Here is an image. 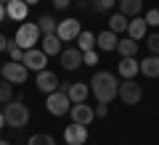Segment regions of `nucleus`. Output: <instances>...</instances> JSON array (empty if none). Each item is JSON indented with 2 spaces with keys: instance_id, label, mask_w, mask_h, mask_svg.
I'll use <instances>...</instances> for the list:
<instances>
[{
  "instance_id": "nucleus-1",
  "label": "nucleus",
  "mask_w": 159,
  "mask_h": 145,
  "mask_svg": "<svg viewBox=\"0 0 159 145\" xmlns=\"http://www.w3.org/2000/svg\"><path fill=\"white\" fill-rule=\"evenodd\" d=\"M90 92L96 95L98 103H111L119 92V79L111 71H96L90 79Z\"/></svg>"
},
{
  "instance_id": "nucleus-2",
  "label": "nucleus",
  "mask_w": 159,
  "mask_h": 145,
  "mask_svg": "<svg viewBox=\"0 0 159 145\" xmlns=\"http://www.w3.org/2000/svg\"><path fill=\"white\" fill-rule=\"evenodd\" d=\"M3 116H6V127L21 129V127H27V122H29V108L24 106L21 100H11L6 106V111H3Z\"/></svg>"
},
{
  "instance_id": "nucleus-3",
  "label": "nucleus",
  "mask_w": 159,
  "mask_h": 145,
  "mask_svg": "<svg viewBox=\"0 0 159 145\" xmlns=\"http://www.w3.org/2000/svg\"><path fill=\"white\" fill-rule=\"evenodd\" d=\"M40 40H43V32H40V27H37V24H32V21H24L21 27H19V32H16V45L21 48V50L37 48Z\"/></svg>"
},
{
  "instance_id": "nucleus-4",
  "label": "nucleus",
  "mask_w": 159,
  "mask_h": 145,
  "mask_svg": "<svg viewBox=\"0 0 159 145\" xmlns=\"http://www.w3.org/2000/svg\"><path fill=\"white\" fill-rule=\"evenodd\" d=\"M117 98L125 103V106H135V103L143 100V87L135 82V79H125V84H119Z\"/></svg>"
},
{
  "instance_id": "nucleus-5",
  "label": "nucleus",
  "mask_w": 159,
  "mask_h": 145,
  "mask_svg": "<svg viewBox=\"0 0 159 145\" xmlns=\"http://www.w3.org/2000/svg\"><path fill=\"white\" fill-rule=\"evenodd\" d=\"M45 108H48V113H53V116H64V113H69V108H72V100H69V95L64 92V90H56V92L48 95Z\"/></svg>"
},
{
  "instance_id": "nucleus-6",
  "label": "nucleus",
  "mask_w": 159,
  "mask_h": 145,
  "mask_svg": "<svg viewBox=\"0 0 159 145\" xmlns=\"http://www.w3.org/2000/svg\"><path fill=\"white\" fill-rule=\"evenodd\" d=\"M3 79L6 82H11V84H24L27 82V77H29V69L24 66L21 61H11V63H3Z\"/></svg>"
},
{
  "instance_id": "nucleus-7",
  "label": "nucleus",
  "mask_w": 159,
  "mask_h": 145,
  "mask_svg": "<svg viewBox=\"0 0 159 145\" xmlns=\"http://www.w3.org/2000/svg\"><path fill=\"white\" fill-rule=\"evenodd\" d=\"M80 19H64V21H58V27H56V34H58V40L61 42H74V40L80 37Z\"/></svg>"
},
{
  "instance_id": "nucleus-8",
  "label": "nucleus",
  "mask_w": 159,
  "mask_h": 145,
  "mask_svg": "<svg viewBox=\"0 0 159 145\" xmlns=\"http://www.w3.org/2000/svg\"><path fill=\"white\" fill-rule=\"evenodd\" d=\"M21 63L27 69H32V71H43L48 66V56L43 53V48H29V50H24Z\"/></svg>"
},
{
  "instance_id": "nucleus-9",
  "label": "nucleus",
  "mask_w": 159,
  "mask_h": 145,
  "mask_svg": "<svg viewBox=\"0 0 159 145\" xmlns=\"http://www.w3.org/2000/svg\"><path fill=\"white\" fill-rule=\"evenodd\" d=\"M58 63H61L66 71H74V69L85 66V63H82V50H80V48H66V50H61L58 53Z\"/></svg>"
},
{
  "instance_id": "nucleus-10",
  "label": "nucleus",
  "mask_w": 159,
  "mask_h": 145,
  "mask_svg": "<svg viewBox=\"0 0 159 145\" xmlns=\"http://www.w3.org/2000/svg\"><path fill=\"white\" fill-rule=\"evenodd\" d=\"M69 113H72V122H74V124H85V127L96 119V108L85 106V103H72Z\"/></svg>"
},
{
  "instance_id": "nucleus-11",
  "label": "nucleus",
  "mask_w": 159,
  "mask_h": 145,
  "mask_svg": "<svg viewBox=\"0 0 159 145\" xmlns=\"http://www.w3.org/2000/svg\"><path fill=\"white\" fill-rule=\"evenodd\" d=\"M34 84H37L40 92L51 95V92H56V90H58V77H56L53 71H48V69H43V71H37V79H34Z\"/></svg>"
},
{
  "instance_id": "nucleus-12",
  "label": "nucleus",
  "mask_w": 159,
  "mask_h": 145,
  "mask_svg": "<svg viewBox=\"0 0 159 145\" xmlns=\"http://www.w3.org/2000/svg\"><path fill=\"white\" fill-rule=\"evenodd\" d=\"M64 140L69 145H85L88 143V127L85 124H72L64 129Z\"/></svg>"
},
{
  "instance_id": "nucleus-13",
  "label": "nucleus",
  "mask_w": 159,
  "mask_h": 145,
  "mask_svg": "<svg viewBox=\"0 0 159 145\" xmlns=\"http://www.w3.org/2000/svg\"><path fill=\"white\" fill-rule=\"evenodd\" d=\"M27 11H29V6L24 0H8L6 3V16L13 19V21H24L27 19Z\"/></svg>"
},
{
  "instance_id": "nucleus-14",
  "label": "nucleus",
  "mask_w": 159,
  "mask_h": 145,
  "mask_svg": "<svg viewBox=\"0 0 159 145\" xmlns=\"http://www.w3.org/2000/svg\"><path fill=\"white\" fill-rule=\"evenodd\" d=\"M117 71H119V77H122V79H135V74L141 71V63L135 61V56L122 58V61H119V66H117Z\"/></svg>"
},
{
  "instance_id": "nucleus-15",
  "label": "nucleus",
  "mask_w": 159,
  "mask_h": 145,
  "mask_svg": "<svg viewBox=\"0 0 159 145\" xmlns=\"http://www.w3.org/2000/svg\"><path fill=\"white\" fill-rule=\"evenodd\" d=\"M66 95H69V100H72V103H85V98L90 95V87H88L85 82H69Z\"/></svg>"
},
{
  "instance_id": "nucleus-16",
  "label": "nucleus",
  "mask_w": 159,
  "mask_h": 145,
  "mask_svg": "<svg viewBox=\"0 0 159 145\" xmlns=\"http://www.w3.org/2000/svg\"><path fill=\"white\" fill-rule=\"evenodd\" d=\"M40 45H43V53L45 56H58L61 53V40H58V34H43Z\"/></svg>"
},
{
  "instance_id": "nucleus-17",
  "label": "nucleus",
  "mask_w": 159,
  "mask_h": 145,
  "mask_svg": "<svg viewBox=\"0 0 159 145\" xmlns=\"http://www.w3.org/2000/svg\"><path fill=\"white\" fill-rule=\"evenodd\" d=\"M146 32H148V24H146V19H133L130 24H127V37H133V40H143L146 37Z\"/></svg>"
},
{
  "instance_id": "nucleus-18",
  "label": "nucleus",
  "mask_w": 159,
  "mask_h": 145,
  "mask_svg": "<svg viewBox=\"0 0 159 145\" xmlns=\"http://www.w3.org/2000/svg\"><path fill=\"white\" fill-rule=\"evenodd\" d=\"M117 53L122 58H130V56H135L138 53V40H133V37H122L117 42Z\"/></svg>"
},
{
  "instance_id": "nucleus-19",
  "label": "nucleus",
  "mask_w": 159,
  "mask_h": 145,
  "mask_svg": "<svg viewBox=\"0 0 159 145\" xmlns=\"http://www.w3.org/2000/svg\"><path fill=\"white\" fill-rule=\"evenodd\" d=\"M117 42H119V37L111 32V29H109V32H101L96 37V45L101 48V50H117Z\"/></svg>"
},
{
  "instance_id": "nucleus-20",
  "label": "nucleus",
  "mask_w": 159,
  "mask_h": 145,
  "mask_svg": "<svg viewBox=\"0 0 159 145\" xmlns=\"http://www.w3.org/2000/svg\"><path fill=\"white\" fill-rule=\"evenodd\" d=\"M117 6H119V13H125L127 19L130 16H138L143 8V0H117Z\"/></svg>"
},
{
  "instance_id": "nucleus-21",
  "label": "nucleus",
  "mask_w": 159,
  "mask_h": 145,
  "mask_svg": "<svg viewBox=\"0 0 159 145\" xmlns=\"http://www.w3.org/2000/svg\"><path fill=\"white\" fill-rule=\"evenodd\" d=\"M141 71H143V77H159V56H148V58H143L141 61Z\"/></svg>"
},
{
  "instance_id": "nucleus-22",
  "label": "nucleus",
  "mask_w": 159,
  "mask_h": 145,
  "mask_svg": "<svg viewBox=\"0 0 159 145\" xmlns=\"http://www.w3.org/2000/svg\"><path fill=\"white\" fill-rule=\"evenodd\" d=\"M127 24H130V21H127V16H125V13H114V16L109 19V29H111L114 34L127 32Z\"/></svg>"
},
{
  "instance_id": "nucleus-23",
  "label": "nucleus",
  "mask_w": 159,
  "mask_h": 145,
  "mask_svg": "<svg viewBox=\"0 0 159 145\" xmlns=\"http://www.w3.org/2000/svg\"><path fill=\"white\" fill-rule=\"evenodd\" d=\"M37 27H40V32H43V34H56L58 21H56L53 16H48V13H45V16H40V19H37Z\"/></svg>"
},
{
  "instance_id": "nucleus-24",
  "label": "nucleus",
  "mask_w": 159,
  "mask_h": 145,
  "mask_svg": "<svg viewBox=\"0 0 159 145\" xmlns=\"http://www.w3.org/2000/svg\"><path fill=\"white\" fill-rule=\"evenodd\" d=\"M77 42H80V50L88 53V50H93V48H96V34H93V32H80Z\"/></svg>"
},
{
  "instance_id": "nucleus-25",
  "label": "nucleus",
  "mask_w": 159,
  "mask_h": 145,
  "mask_svg": "<svg viewBox=\"0 0 159 145\" xmlns=\"http://www.w3.org/2000/svg\"><path fill=\"white\" fill-rule=\"evenodd\" d=\"M27 145H56V143H53V137H51V134L37 132V134H32V137H29V143H27Z\"/></svg>"
},
{
  "instance_id": "nucleus-26",
  "label": "nucleus",
  "mask_w": 159,
  "mask_h": 145,
  "mask_svg": "<svg viewBox=\"0 0 159 145\" xmlns=\"http://www.w3.org/2000/svg\"><path fill=\"white\" fill-rule=\"evenodd\" d=\"M13 100V87H11V82H0V103H11Z\"/></svg>"
},
{
  "instance_id": "nucleus-27",
  "label": "nucleus",
  "mask_w": 159,
  "mask_h": 145,
  "mask_svg": "<svg viewBox=\"0 0 159 145\" xmlns=\"http://www.w3.org/2000/svg\"><path fill=\"white\" fill-rule=\"evenodd\" d=\"M6 50H8V56H11V61H21V58H24V50L16 45V40H13V42H8Z\"/></svg>"
},
{
  "instance_id": "nucleus-28",
  "label": "nucleus",
  "mask_w": 159,
  "mask_h": 145,
  "mask_svg": "<svg viewBox=\"0 0 159 145\" xmlns=\"http://www.w3.org/2000/svg\"><path fill=\"white\" fill-rule=\"evenodd\" d=\"M146 45H148V50L154 53V56H159V34H146Z\"/></svg>"
},
{
  "instance_id": "nucleus-29",
  "label": "nucleus",
  "mask_w": 159,
  "mask_h": 145,
  "mask_svg": "<svg viewBox=\"0 0 159 145\" xmlns=\"http://www.w3.org/2000/svg\"><path fill=\"white\" fill-rule=\"evenodd\" d=\"M117 6V0H93V11H109Z\"/></svg>"
},
{
  "instance_id": "nucleus-30",
  "label": "nucleus",
  "mask_w": 159,
  "mask_h": 145,
  "mask_svg": "<svg viewBox=\"0 0 159 145\" xmlns=\"http://www.w3.org/2000/svg\"><path fill=\"white\" fill-rule=\"evenodd\" d=\"M82 63H85V66H96V63H98V53H96V50L82 53Z\"/></svg>"
},
{
  "instance_id": "nucleus-31",
  "label": "nucleus",
  "mask_w": 159,
  "mask_h": 145,
  "mask_svg": "<svg viewBox=\"0 0 159 145\" xmlns=\"http://www.w3.org/2000/svg\"><path fill=\"white\" fill-rule=\"evenodd\" d=\"M146 24L148 27H159V8H151L146 13Z\"/></svg>"
},
{
  "instance_id": "nucleus-32",
  "label": "nucleus",
  "mask_w": 159,
  "mask_h": 145,
  "mask_svg": "<svg viewBox=\"0 0 159 145\" xmlns=\"http://www.w3.org/2000/svg\"><path fill=\"white\" fill-rule=\"evenodd\" d=\"M106 113H109V103H98V106H96V119L106 116Z\"/></svg>"
},
{
  "instance_id": "nucleus-33",
  "label": "nucleus",
  "mask_w": 159,
  "mask_h": 145,
  "mask_svg": "<svg viewBox=\"0 0 159 145\" xmlns=\"http://www.w3.org/2000/svg\"><path fill=\"white\" fill-rule=\"evenodd\" d=\"M69 6H72V0H53V8H58V11H64Z\"/></svg>"
},
{
  "instance_id": "nucleus-34",
  "label": "nucleus",
  "mask_w": 159,
  "mask_h": 145,
  "mask_svg": "<svg viewBox=\"0 0 159 145\" xmlns=\"http://www.w3.org/2000/svg\"><path fill=\"white\" fill-rule=\"evenodd\" d=\"M8 42H11V40H8L6 34H0V53H3V50H6V48H8Z\"/></svg>"
},
{
  "instance_id": "nucleus-35",
  "label": "nucleus",
  "mask_w": 159,
  "mask_h": 145,
  "mask_svg": "<svg viewBox=\"0 0 159 145\" xmlns=\"http://www.w3.org/2000/svg\"><path fill=\"white\" fill-rule=\"evenodd\" d=\"M6 19V3H0V21Z\"/></svg>"
},
{
  "instance_id": "nucleus-36",
  "label": "nucleus",
  "mask_w": 159,
  "mask_h": 145,
  "mask_svg": "<svg viewBox=\"0 0 159 145\" xmlns=\"http://www.w3.org/2000/svg\"><path fill=\"white\" fill-rule=\"evenodd\" d=\"M6 127V116H3V111H0V129Z\"/></svg>"
},
{
  "instance_id": "nucleus-37",
  "label": "nucleus",
  "mask_w": 159,
  "mask_h": 145,
  "mask_svg": "<svg viewBox=\"0 0 159 145\" xmlns=\"http://www.w3.org/2000/svg\"><path fill=\"white\" fill-rule=\"evenodd\" d=\"M24 3H27V6H37L40 0H24Z\"/></svg>"
},
{
  "instance_id": "nucleus-38",
  "label": "nucleus",
  "mask_w": 159,
  "mask_h": 145,
  "mask_svg": "<svg viewBox=\"0 0 159 145\" xmlns=\"http://www.w3.org/2000/svg\"><path fill=\"white\" fill-rule=\"evenodd\" d=\"M0 145H11V143H8V140H0Z\"/></svg>"
},
{
  "instance_id": "nucleus-39",
  "label": "nucleus",
  "mask_w": 159,
  "mask_h": 145,
  "mask_svg": "<svg viewBox=\"0 0 159 145\" xmlns=\"http://www.w3.org/2000/svg\"><path fill=\"white\" fill-rule=\"evenodd\" d=\"M0 3H8V0H0Z\"/></svg>"
}]
</instances>
